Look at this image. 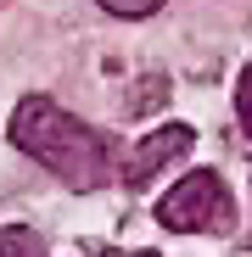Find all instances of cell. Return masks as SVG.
Returning a JSON list of instances; mask_svg holds the SVG:
<instances>
[{"label":"cell","mask_w":252,"mask_h":257,"mask_svg":"<svg viewBox=\"0 0 252 257\" xmlns=\"http://www.w3.org/2000/svg\"><path fill=\"white\" fill-rule=\"evenodd\" d=\"M12 146L28 151L45 174H56L62 185L73 190H101L112 179V146L101 128L67 117L51 95H28L17 101V117H12Z\"/></svg>","instance_id":"1"},{"label":"cell","mask_w":252,"mask_h":257,"mask_svg":"<svg viewBox=\"0 0 252 257\" xmlns=\"http://www.w3.org/2000/svg\"><path fill=\"white\" fill-rule=\"evenodd\" d=\"M157 224L174 229V235H230L235 224V207H230V190L219 174H185L174 190L157 201Z\"/></svg>","instance_id":"2"},{"label":"cell","mask_w":252,"mask_h":257,"mask_svg":"<svg viewBox=\"0 0 252 257\" xmlns=\"http://www.w3.org/2000/svg\"><path fill=\"white\" fill-rule=\"evenodd\" d=\"M191 146H196V135H191L185 123H168V128H157V135H146V140L129 151V162H123V185L140 190L146 179H157V174H162L168 162H180Z\"/></svg>","instance_id":"3"},{"label":"cell","mask_w":252,"mask_h":257,"mask_svg":"<svg viewBox=\"0 0 252 257\" xmlns=\"http://www.w3.org/2000/svg\"><path fill=\"white\" fill-rule=\"evenodd\" d=\"M0 257H45V246L28 224H6L0 229Z\"/></svg>","instance_id":"4"},{"label":"cell","mask_w":252,"mask_h":257,"mask_svg":"<svg viewBox=\"0 0 252 257\" xmlns=\"http://www.w3.org/2000/svg\"><path fill=\"white\" fill-rule=\"evenodd\" d=\"M101 6H107L112 17H151L162 0H101Z\"/></svg>","instance_id":"5"},{"label":"cell","mask_w":252,"mask_h":257,"mask_svg":"<svg viewBox=\"0 0 252 257\" xmlns=\"http://www.w3.org/2000/svg\"><path fill=\"white\" fill-rule=\"evenodd\" d=\"M235 112H241V128L252 135V67H246L241 84H235Z\"/></svg>","instance_id":"6"},{"label":"cell","mask_w":252,"mask_h":257,"mask_svg":"<svg viewBox=\"0 0 252 257\" xmlns=\"http://www.w3.org/2000/svg\"><path fill=\"white\" fill-rule=\"evenodd\" d=\"M101 257H151V251H101Z\"/></svg>","instance_id":"7"},{"label":"cell","mask_w":252,"mask_h":257,"mask_svg":"<svg viewBox=\"0 0 252 257\" xmlns=\"http://www.w3.org/2000/svg\"><path fill=\"white\" fill-rule=\"evenodd\" d=\"M246 251H252V235H246Z\"/></svg>","instance_id":"8"}]
</instances>
